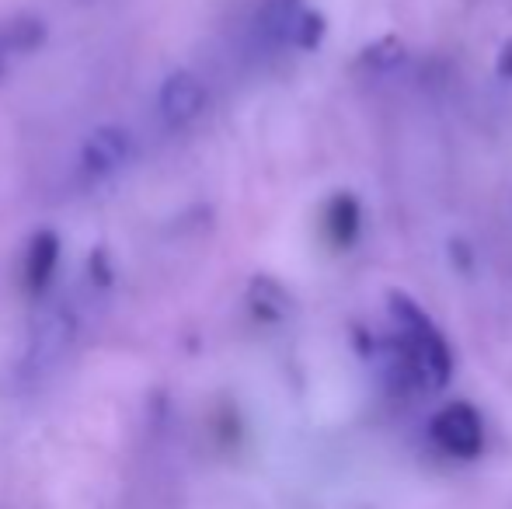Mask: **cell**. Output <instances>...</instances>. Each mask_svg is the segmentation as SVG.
Here are the masks:
<instances>
[{"mask_svg":"<svg viewBox=\"0 0 512 509\" xmlns=\"http://www.w3.org/2000/svg\"><path fill=\"white\" fill-rule=\"evenodd\" d=\"M394 335L384 346V370L394 391H443L453 377V349L425 307L405 290H387Z\"/></svg>","mask_w":512,"mask_h":509,"instance_id":"cell-1","label":"cell"},{"mask_svg":"<svg viewBox=\"0 0 512 509\" xmlns=\"http://www.w3.org/2000/svg\"><path fill=\"white\" fill-rule=\"evenodd\" d=\"M429 440L453 461H474L485 450V419L471 401H450L429 419Z\"/></svg>","mask_w":512,"mask_h":509,"instance_id":"cell-2","label":"cell"},{"mask_svg":"<svg viewBox=\"0 0 512 509\" xmlns=\"http://www.w3.org/2000/svg\"><path fill=\"white\" fill-rule=\"evenodd\" d=\"M203 105H206V88L196 74H189V70L171 74L168 81L161 84V91H157V116H161L164 126H171V129L189 126L192 119L203 112Z\"/></svg>","mask_w":512,"mask_h":509,"instance_id":"cell-3","label":"cell"},{"mask_svg":"<svg viewBox=\"0 0 512 509\" xmlns=\"http://www.w3.org/2000/svg\"><path fill=\"white\" fill-rule=\"evenodd\" d=\"M304 14V0H265L255 14V42L262 49H283L293 46V32H297V21Z\"/></svg>","mask_w":512,"mask_h":509,"instance_id":"cell-4","label":"cell"},{"mask_svg":"<svg viewBox=\"0 0 512 509\" xmlns=\"http://www.w3.org/2000/svg\"><path fill=\"white\" fill-rule=\"evenodd\" d=\"M129 150H133V143H129V136L122 133V129H115V126L95 129V133L88 136V143L81 147V168L88 171L91 178H105L129 161Z\"/></svg>","mask_w":512,"mask_h":509,"instance_id":"cell-5","label":"cell"},{"mask_svg":"<svg viewBox=\"0 0 512 509\" xmlns=\"http://www.w3.org/2000/svg\"><path fill=\"white\" fill-rule=\"evenodd\" d=\"M324 238L331 241V248L349 252L363 234V206L352 192H335L321 210Z\"/></svg>","mask_w":512,"mask_h":509,"instance_id":"cell-6","label":"cell"},{"mask_svg":"<svg viewBox=\"0 0 512 509\" xmlns=\"http://www.w3.org/2000/svg\"><path fill=\"white\" fill-rule=\"evenodd\" d=\"M56 262H60V241H56V234H39V238L28 245L25 265H21V276H25L28 290L32 293L46 290L56 272Z\"/></svg>","mask_w":512,"mask_h":509,"instance_id":"cell-7","label":"cell"},{"mask_svg":"<svg viewBox=\"0 0 512 509\" xmlns=\"http://www.w3.org/2000/svg\"><path fill=\"white\" fill-rule=\"evenodd\" d=\"M290 304H293L290 293H286L283 283H276L272 276H255L248 283V307L258 321L276 325V321H283L286 314H290Z\"/></svg>","mask_w":512,"mask_h":509,"instance_id":"cell-8","label":"cell"},{"mask_svg":"<svg viewBox=\"0 0 512 509\" xmlns=\"http://www.w3.org/2000/svg\"><path fill=\"white\" fill-rule=\"evenodd\" d=\"M42 39H46V28H42L39 18H11L0 25V42H4L7 53H32V49L42 46Z\"/></svg>","mask_w":512,"mask_h":509,"instance_id":"cell-9","label":"cell"},{"mask_svg":"<svg viewBox=\"0 0 512 509\" xmlns=\"http://www.w3.org/2000/svg\"><path fill=\"white\" fill-rule=\"evenodd\" d=\"M401 63H405V42L394 39V35L373 42V46H366L363 53H359V67L373 70V74H391Z\"/></svg>","mask_w":512,"mask_h":509,"instance_id":"cell-10","label":"cell"},{"mask_svg":"<svg viewBox=\"0 0 512 509\" xmlns=\"http://www.w3.org/2000/svg\"><path fill=\"white\" fill-rule=\"evenodd\" d=\"M324 35H328V21H324L321 11H307L300 14L297 21V32H293V46L304 49V53H314L317 46L324 42Z\"/></svg>","mask_w":512,"mask_h":509,"instance_id":"cell-11","label":"cell"},{"mask_svg":"<svg viewBox=\"0 0 512 509\" xmlns=\"http://www.w3.org/2000/svg\"><path fill=\"white\" fill-rule=\"evenodd\" d=\"M495 74L502 77V81H512V39H506L499 46V60H495Z\"/></svg>","mask_w":512,"mask_h":509,"instance_id":"cell-12","label":"cell"},{"mask_svg":"<svg viewBox=\"0 0 512 509\" xmlns=\"http://www.w3.org/2000/svg\"><path fill=\"white\" fill-rule=\"evenodd\" d=\"M7 56H11V53H7V49H4V42H0V74H4V63H7Z\"/></svg>","mask_w":512,"mask_h":509,"instance_id":"cell-13","label":"cell"}]
</instances>
